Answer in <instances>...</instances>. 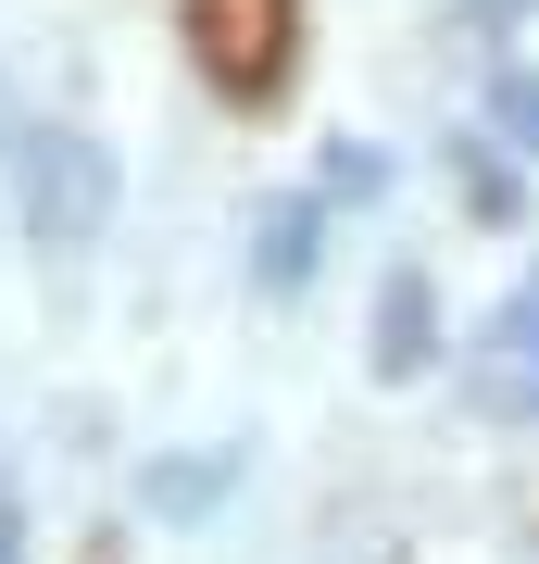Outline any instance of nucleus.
<instances>
[{"label":"nucleus","instance_id":"9","mask_svg":"<svg viewBox=\"0 0 539 564\" xmlns=\"http://www.w3.org/2000/svg\"><path fill=\"white\" fill-rule=\"evenodd\" d=\"M0 564H25V514H13V489H0Z\"/></svg>","mask_w":539,"mask_h":564},{"label":"nucleus","instance_id":"6","mask_svg":"<svg viewBox=\"0 0 539 564\" xmlns=\"http://www.w3.org/2000/svg\"><path fill=\"white\" fill-rule=\"evenodd\" d=\"M139 502H151V514H201V502H226V464H151Z\"/></svg>","mask_w":539,"mask_h":564},{"label":"nucleus","instance_id":"3","mask_svg":"<svg viewBox=\"0 0 539 564\" xmlns=\"http://www.w3.org/2000/svg\"><path fill=\"white\" fill-rule=\"evenodd\" d=\"M477 402L502 426H539V276H515L477 326Z\"/></svg>","mask_w":539,"mask_h":564},{"label":"nucleus","instance_id":"1","mask_svg":"<svg viewBox=\"0 0 539 564\" xmlns=\"http://www.w3.org/2000/svg\"><path fill=\"white\" fill-rule=\"evenodd\" d=\"M289 13L301 0H188V51L226 101H277L289 76Z\"/></svg>","mask_w":539,"mask_h":564},{"label":"nucleus","instance_id":"2","mask_svg":"<svg viewBox=\"0 0 539 564\" xmlns=\"http://www.w3.org/2000/svg\"><path fill=\"white\" fill-rule=\"evenodd\" d=\"M13 176H25V226L39 239H88L114 214V163L88 139H63V126H13Z\"/></svg>","mask_w":539,"mask_h":564},{"label":"nucleus","instance_id":"7","mask_svg":"<svg viewBox=\"0 0 539 564\" xmlns=\"http://www.w3.org/2000/svg\"><path fill=\"white\" fill-rule=\"evenodd\" d=\"M489 126H502L515 151H539V63H515V76L489 88Z\"/></svg>","mask_w":539,"mask_h":564},{"label":"nucleus","instance_id":"5","mask_svg":"<svg viewBox=\"0 0 539 564\" xmlns=\"http://www.w3.org/2000/svg\"><path fill=\"white\" fill-rule=\"evenodd\" d=\"M314 226H326L314 202H289L277 226H263V251H251V276H263V289H301V276H314Z\"/></svg>","mask_w":539,"mask_h":564},{"label":"nucleus","instance_id":"4","mask_svg":"<svg viewBox=\"0 0 539 564\" xmlns=\"http://www.w3.org/2000/svg\"><path fill=\"white\" fill-rule=\"evenodd\" d=\"M364 351H377V377H427V364H440V289H427V263H389L377 276Z\"/></svg>","mask_w":539,"mask_h":564},{"label":"nucleus","instance_id":"8","mask_svg":"<svg viewBox=\"0 0 539 564\" xmlns=\"http://www.w3.org/2000/svg\"><path fill=\"white\" fill-rule=\"evenodd\" d=\"M464 202H477V214H515V176H502V163H477V151H464Z\"/></svg>","mask_w":539,"mask_h":564}]
</instances>
